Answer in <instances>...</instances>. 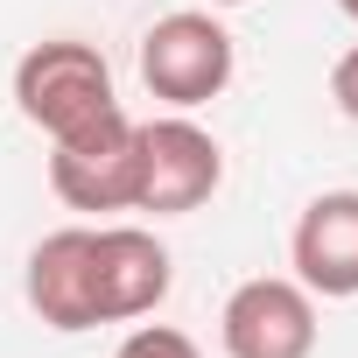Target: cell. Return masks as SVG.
I'll return each mask as SVG.
<instances>
[{
	"label": "cell",
	"mask_w": 358,
	"mask_h": 358,
	"mask_svg": "<svg viewBox=\"0 0 358 358\" xmlns=\"http://www.w3.org/2000/svg\"><path fill=\"white\" fill-rule=\"evenodd\" d=\"M176 260L148 225H92V302L99 323H141L169 302Z\"/></svg>",
	"instance_id": "8992f818"
},
{
	"label": "cell",
	"mask_w": 358,
	"mask_h": 358,
	"mask_svg": "<svg viewBox=\"0 0 358 358\" xmlns=\"http://www.w3.org/2000/svg\"><path fill=\"white\" fill-rule=\"evenodd\" d=\"M316 295L295 274H253L218 309L225 358H316Z\"/></svg>",
	"instance_id": "5b68a950"
},
{
	"label": "cell",
	"mask_w": 358,
	"mask_h": 358,
	"mask_svg": "<svg viewBox=\"0 0 358 358\" xmlns=\"http://www.w3.org/2000/svg\"><path fill=\"white\" fill-rule=\"evenodd\" d=\"M211 8H246V0H211Z\"/></svg>",
	"instance_id": "7c38bea8"
},
{
	"label": "cell",
	"mask_w": 358,
	"mask_h": 358,
	"mask_svg": "<svg viewBox=\"0 0 358 358\" xmlns=\"http://www.w3.org/2000/svg\"><path fill=\"white\" fill-rule=\"evenodd\" d=\"M225 183V148L211 127H197L190 113H162L141 120V169H134V211L155 218H190L218 197Z\"/></svg>",
	"instance_id": "3957f363"
},
{
	"label": "cell",
	"mask_w": 358,
	"mask_h": 358,
	"mask_svg": "<svg viewBox=\"0 0 358 358\" xmlns=\"http://www.w3.org/2000/svg\"><path fill=\"white\" fill-rule=\"evenodd\" d=\"M232 71H239V50H232L225 22L204 15V8H176V15H162V22L141 36V85H148L169 113L211 106V99L232 85Z\"/></svg>",
	"instance_id": "7a4b0ae2"
},
{
	"label": "cell",
	"mask_w": 358,
	"mask_h": 358,
	"mask_svg": "<svg viewBox=\"0 0 358 358\" xmlns=\"http://www.w3.org/2000/svg\"><path fill=\"white\" fill-rule=\"evenodd\" d=\"M288 267L323 302L358 295V190H323L302 204V218L288 232Z\"/></svg>",
	"instance_id": "52a82bcc"
},
{
	"label": "cell",
	"mask_w": 358,
	"mask_h": 358,
	"mask_svg": "<svg viewBox=\"0 0 358 358\" xmlns=\"http://www.w3.org/2000/svg\"><path fill=\"white\" fill-rule=\"evenodd\" d=\"M134 169H141V120H127L120 106L50 141V190L71 211H134Z\"/></svg>",
	"instance_id": "277c9868"
},
{
	"label": "cell",
	"mask_w": 358,
	"mask_h": 358,
	"mask_svg": "<svg viewBox=\"0 0 358 358\" xmlns=\"http://www.w3.org/2000/svg\"><path fill=\"white\" fill-rule=\"evenodd\" d=\"M22 295L29 309L78 337V330H99V302H92V225H64V232H43L29 246V267H22Z\"/></svg>",
	"instance_id": "ba28073f"
},
{
	"label": "cell",
	"mask_w": 358,
	"mask_h": 358,
	"mask_svg": "<svg viewBox=\"0 0 358 358\" xmlns=\"http://www.w3.org/2000/svg\"><path fill=\"white\" fill-rule=\"evenodd\" d=\"M106 106H120L106 50H92V43H78V36H50V43L22 50V64H15V113H22L36 134L57 141V134L99 120Z\"/></svg>",
	"instance_id": "6da1fadb"
},
{
	"label": "cell",
	"mask_w": 358,
	"mask_h": 358,
	"mask_svg": "<svg viewBox=\"0 0 358 358\" xmlns=\"http://www.w3.org/2000/svg\"><path fill=\"white\" fill-rule=\"evenodd\" d=\"M113 358H204V351H197V337H183L176 323H134Z\"/></svg>",
	"instance_id": "9c48e42d"
},
{
	"label": "cell",
	"mask_w": 358,
	"mask_h": 358,
	"mask_svg": "<svg viewBox=\"0 0 358 358\" xmlns=\"http://www.w3.org/2000/svg\"><path fill=\"white\" fill-rule=\"evenodd\" d=\"M330 99H337L344 120H358V43L337 57V71H330Z\"/></svg>",
	"instance_id": "30bf717a"
},
{
	"label": "cell",
	"mask_w": 358,
	"mask_h": 358,
	"mask_svg": "<svg viewBox=\"0 0 358 358\" xmlns=\"http://www.w3.org/2000/svg\"><path fill=\"white\" fill-rule=\"evenodd\" d=\"M337 15H351V22H358V0H337Z\"/></svg>",
	"instance_id": "8fae6325"
}]
</instances>
